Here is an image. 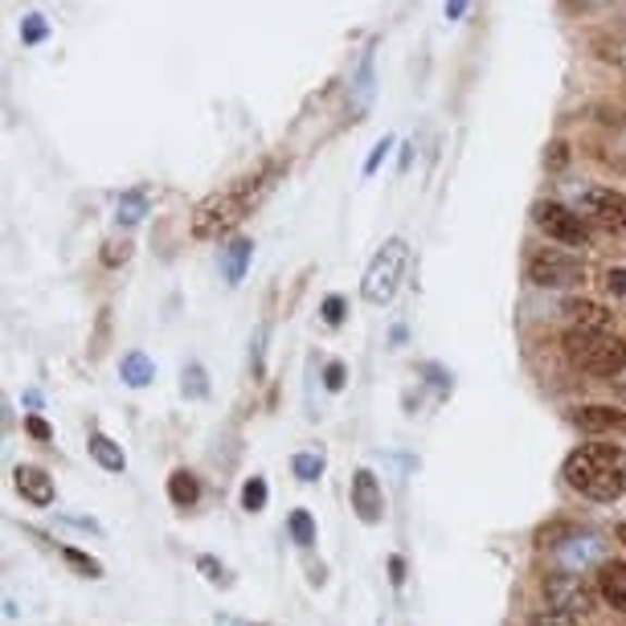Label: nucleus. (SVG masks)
Returning a JSON list of instances; mask_svg holds the SVG:
<instances>
[{
    "label": "nucleus",
    "mask_w": 626,
    "mask_h": 626,
    "mask_svg": "<svg viewBox=\"0 0 626 626\" xmlns=\"http://www.w3.org/2000/svg\"><path fill=\"white\" fill-rule=\"evenodd\" d=\"M565 160H569V156H565V144H553V148H549V156H544V164H553V169H561Z\"/></svg>",
    "instance_id": "473e14b6"
},
{
    "label": "nucleus",
    "mask_w": 626,
    "mask_h": 626,
    "mask_svg": "<svg viewBox=\"0 0 626 626\" xmlns=\"http://www.w3.org/2000/svg\"><path fill=\"white\" fill-rule=\"evenodd\" d=\"M267 176H246V181H237L230 193H213L209 201L197 205V213H193V234L197 237H213L221 230H234L237 221L246 218V209L258 201V188Z\"/></svg>",
    "instance_id": "f03ea898"
},
{
    "label": "nucleus",
    "mask_w": 626,
    "mask_h": 626,
    "mask_svg": "<svg viewBox=\"0 0 626 626\" xmlns=\"http://www.w3.org/2000/svg\"><path fill=\"white\" fill-rule=\"evenodd\" d=\"M390 569H393V581L402 586V577H406V561H402V557H393V561H390Z\"/></svg>",
    "instance_id": "c9c22d12"
},
{
    "label": "nucleus",
    "mask_w": 626,
    "mask_h": 626,
    "mask_svg": "<svg viewBox=\"0 0 626 626\" xmlns=\"http://www.w3.org/2000/svg\"><path fill=\"white\" fill-rule=\"evenodd\" d=\"M557 561H561V565H569V569H577V565L586 569L590 561H598V544L581 541V549H557ZM598 565H602V561H598Z\"/></svg>",
    "instance_id": "aec40b11"
},
{
    "label": "nucleus",
    "mask_w": 626,
    "mask_h": 626,
    "mask_svg": "<svg viewBox=\"0 0 626 626\" xmlns=\"http://www.w3.org/2000/svg\"><path fill=\"white\" fill-rule=\"evenodd\" d=\"M353 512L360 516V525H377L385 516V495H381V483L372 471L353 475Z\"/></svg>",
    "instance_id": "1a4fd4ad"
},
{
    "label": "nucleus",
    "mask_w": 626,
    "mask_h": 626,
    "mask_svg": "<svg viewBox=\"0 0 626 626\" xmlns=\"http://www.w3.org/2000/svg\"><path fill=\"white\" fill-rule=\"evenodd\" d=\"M21 37H25L29 46H34V41H41V37H46V21H41V17H29V21H25V29H21Z\"/></svg>",
    "instance_id": "c85d7f7f"
},
{
    "label": "nucleus",
    "mask_w": 626,
    "mask_h": 626,
    "mask_svg": "<svg viewBox=\"0 0 626 626\" xmlns=\"http://www.w3.org/2000/svg\"><path fill=\"white\" fill-rule=\"evenodd\" d=\"M144 209H148L144 193H132V197H123V201H119V221H123V225H136V221L144 218Z\"/></svg>",
    "instance_id": "4be33fe9"
},
{
    "label": "nucleus",
    "mask_w": 626,
    "mask_h": 626,
    "mask_svg": "<svg viewBox=\"0 0 626 626\" xmlns=\"http://www.w3.org/2000/svg\"><path fill=\"white\" fill-rule=\"evenodd\" d=\"M291 537H295V544H304V549L316 544V525H311L307 512H291Z\"/></svg>",
    "instance_id": "412c9836"
},
{
    "label": "nucleus",
    "mask_w": 626,
    "mask_h": 626,
    "mask_svg": "<svg viewBox=\"0 0 626 626\" xmlns=\"http://www.w3.org/2000/svg\"><path fill=\"white\" fill-rule=\"evenodd\" d=\"M406 262H409V246L402 237H390L377 255H372L369 271L360 279V295H365V304L372 307H385L397 295L402 287V274H406Z\"/></svg>",
    "instance_id": "20e7f679"
},
{
    "label": "nucleus",
    "mask_w": 626,
    "mask_h": 626,
    "mask_svg": "<svg viewBox=\"0 0 626 626\" xmlns=\"http://www.w3.org/2000/svg\"><path fill=\"white\" fill-rule=\"evenodd\" d=\"M565 316H574L577 328H586V332H610V323H614V316H610L602 304H590V299H569L565 304Z\"/></svg>",
    "instance_id": "ddd939ff"
},
{
    "label": "nucleus",
    "mask_w": 626,
    "mask_h": 626,
    "mask_svg": "<svg viewBox=\"0 0 626 626\" xmlns=\"http://www.w3.org/2000/svg\"><path fill=\"white\" fill-rule=\"evenodd\" d=\"M119 372H123V381H127V385H136V390H144V385H148V381L156 377L152 360H148L144 353H127V356H123Z\"/></svg>",
    "instance_id": "dca6fc26"
},
{
    "label": "nucleus",
    "mask_w": 626,
    "mask_h": 626,
    "mask_svg": "<svg viewBox=\"0 0 626 626\" xmlns=\"http://www.w3.org/2000/svg\"><path fill=\"white\" fill-rule=\"evenodd\" d=\"M267 500H271V491H267V479H262V475L246 479V488H242V508H246V512H262V508H267Z\"/></svg>",
    "instance_id": "a211bd4d"
},
{
    "label": "nucleus",
    "mask_w": 626,
    "mask_h": 626,
    "mask_svg": "<svg viewBox=\"0 0 626 626\" xmlns=\"http://www.w3.org/2000/svg\"><path fill=\"white\" fill-rule=\"evenodd\" d=\"M565 356L574 360L581 372H593V377H618L626 369V344L610 332H586V328H574L565 336Z\"/></svg>",
    "instance_id": "7ed1b4c3"
},
{
    "label": "nucleus",
    "mask_w": 626,
    "mask_h": 626,
    "mask_svg": "<svg viewBox=\"0 0 626 626\" xmlns=\"http://www.w3.org/2000/svg\"><path fill=\"white\" fill-rule=\"evenodd\" d=\"M565 483L598 504H610L626 491V451L610 446V442H590L577 446L574 455L565 458Z\"/></svg>",
    "instance_id": "f257e3e1"
},
{
    "label": "nucleus",
    "mask_w": 626,
    "mask_h": 626,
    "mask_svg": "<svg viewBox=\"0 0 626 626\" xmlns=\"http://www.w3.org/2000/svg\"><path fill=\"white\" fill-rule=\"evenodd\" d=\"M169 495H172V504H176V508H193V504L201 500V483H197V475H193V471H172Z\"/></svg>",
    "instance_id": "2eb2a0df"
},
{
    "label": "nucleus",
    "mask_w": 626,
    "mask_h": 626,
    "mask_svg": "<svg viewBox=\"0 0 626 626\" xmlns=\"http://www.w3.org/2000/svg\"><path fill=\"white\" fill-rule=\"evenodd\" d=\"M606 287L618 295V299H626V267H614V271L606 274Z\"/></svg>",
    "instance_id": "c756f323"
},
{
    "label": "nucleus",
    "mask_w": 626,
    "mask_h": 626,
    "mask_svg": "<svg viewBox=\"0 0 626 626\" xmlns=\"http://www.w3.org/2000/svg\"><path fill=\"white\" fill-rule=\"evenodd\" d=\"M132 258V242H107L102 246V262L107 267H119V262H127Z\"/></svg>",
    "instance_id": "b1692460"
},
{
    "label": "nucleus",
    "mask_w": 626,
    "mask_h": 626,
    "mask_svg": "<svg viewBox=\"0 0 626 626\" xmlns=\"http://www.w3.org/2000/svg\"><path fill=\"white\" fill-rule=\"evenodd\" d=\"M532 221H537V230H541L544 237H553V242H561V246L581 250V246L590 242V230H586L581 213L569 209V205H561V201H541L537 209H532Z\"/></svg>",
    "instance_id": "423d86ee"
},
{
    "label": "nucleus",
    "mask_w": 626,
    "mask_h": 626,
    "mask_svg": "<svg viewBox=\"0 0 626 626\" xmlns=\"http://www.w3.org/2000/svg\"><path fill=\"white\" fill-rule=\"evenodd\" d=\"M323 385H328L332 393L344 390V365H340V360H332V365H328V372H323Z\"/></svg>",
    "instance_id": "cd10ccee"
},
{
    "label": "nucleus",
    "mask_w": 626,
    "mask_h": 626,
    "mask_svg": "<svg viewBox=\"0 0 626 626\" xmlns=\"http://www.w3.org/2000/svg\"><path fill=\"white\" fill-rule=\"evenodd\" d=\"M528 279L537 287H581L586 283V262L565 250H532L528 255Z\"/></svg>",
    "instance_id": "39448f33"
},
{
    "label": "nucleus",
    "mask_w": 626,
    "mask_h": 626,
    "mask_svg": "<svg viewBox=\"0 0 626 626\" xmlns=\"http://www.w3.org/2000/svg\"><path fill=\"white\" fill-rule=\"evenodd\" d=\"M528 626H577V614H565V610H544V614H537Z\"/></svg>",
    "instance_id": "393cba45"
},
{
    "label": "nucleus",
    "mask_w": 626,
    "mask_h": 626,
    "mask_svg": "<svg viewBox=\"0 0 626 626\" xmlns=\"http://www.w3.org/2000/svg\"><path fill=\"white\" fill-rule=\"evenodd\" d=\"M90 458L99 463L102 471H123V467H127L123 446H119L115 439H107V434H90Z\"/></svg>",
    "instance_id": "4468645a"
},
{
    "label": "nucleus",
    "mask_w": 626,
    "mask_h": 626,
    "mask_svg": "<svg viewBox=\"0 0 626 626\" xmlns=\"http://www.w3.org/2000/svg\"><path fill=\"white\" fill-rule=\"evenodd\" d=\"M323 320H328V323H340V320H344V299H340V295H332V299L323 304Z\"/></svg>",
    "instance_id": "7c9ffc66"
},
{
    "label": "nucleus",
    "mask_w": 626,
    "mask_h": 626,
    "mask_svg": "<svg viewBox=\"0 0 626 626\" xmlns=\"http://www.w3.org/2000/svg\"><path fill=\"white\" fill-rule=\"evenodd\" d=\"M291 471H295V479H304V483H316V479L323 475V458L299 451V455L291 458Z\"/></svg>",
    "instance_id": "6ab92c4d"
},
{
    "label": "nucleus",
    "mask_w": 626,
    "mask_h": 626,
    "mask_svg": "<svg viewBox=\"0 0 626 626\" xmlns=\"http://www.w3.org/2000/svg\"><path fill=\"white\" fill-rule=\"evenodd\" d=\"M577 213H581V221H593L610 234H626V197L614 193V188H581L577 193Z\"/></svg>",
    "instance_id": "0eeeda50"
},
{
    "label": "nucleus",
    "mask_w": 626,
    "mask_h": 626,
    "mask_svg": "<svg viewBox=\"0 0 626 626\" xmlns=\"http://www.w3.org/2000/svg\"><path fill=\"white\" fill-rule=\"evenodd\" d=\"M62 557L78 569V574H86V577H102V565L95 557H86V553H78V549H62Z\"/></svg>",
    "instance_id": "5701e85b"
},
{
    "label": "nucleus",
    "mask_w": 626,
    "mask_h": 626,
    "mask_svg": "<svg viewBox=\"0 0 626 626\" xmlns=\"http://www.w3.org/2000/svg\"><path fill=\"white\" fill-rule=\"evenodd\" d=\"M197 569L209 574V581H218V586H230V574H225V565H218L213 557H201L197 561Z\"/></svg>",
    "instance_id": "a878e982"
},
{
    "label": "nucleus",
    "mask_w": 626,
    "mask_h": 626,
    "mask_svg": "<svg viewBox=\"0 0 626 626\" xmlns=\"http://www.w3.org/2000/svg\"><path fill=\"white\" fill-rule=\"evenodd\" d=\"M598 593L602 602L626 614V565L623 561H602L598 565Z\"/></svg>",
    "instance_id": "9b49d317"
},
{
    "label": "nucleus",
    "mask_w": 626,
    "mask_h": 626,
    "mask_svg": "<svg viewBox=\"0 0 626 626\" xmlns=\"http://www.w3.org/2000/svg\"><path fill=\"white\" fill-rule=\"evenodd\" d=\"M574 426L586 434H626V409L614 406H581L574 414Z\"/></svg>",
    "instance_id": "9d476101"
},
{
    "label": "nucleus",
    "mask_w": 626,
    "mask_h": 626,
    "mask_svg": "<svg viewBox=\"0 0 626 626\" xmlns=\"http://www.w3.org/2000/svg\"><path fill=\"white\" fill-rule=\"evenodd\" d=\"M25 426H29V434H34V439H41V442L50 439V426L41 422V418H25Z\"/></svg>",
    "instance_id": "72a5a7b5"
},
{
    "label": "nucleus",
    "mask_w": 626,
    "mask_h": 626,
    "mask_svg": "<svg viewBox=\"0 0 626 626\" xmlns=\"http://www.w3.org/2000/svg\"><path fill=\"white\" fill-rule=\"evenodd\" d=\"M13 479H17V491L29 504H37V508H50L53 504V479L41 467H17Z\"/></svg>",
    "instance_id": "f8f14e48"
},
{
    "label": "nucleus",
    "mask_w": 626,
    "mask_h": 626,
    "mask_svg": "<svg viewBox=\"0 0 626 626\" xmlns=\"http://www.w3.org/2000/svg\"><path fill=\"white\" fill-rule=\"evenodd\" d=\"M618 544H626V525H618Z\"/></svg>",
    "instance_id": "e433bc0d"
},
{
    "label": "nucleus",
    "mask_w": 626,
    "mask_h": 626,
    "mask_svg": "<svg viewBox=\"0 0 626 626\" xmlns=\"http://www.w3.org/2000/svg\"><path fill=\"white\" fill-rule=\"evenodd\" d=\"M250 242L246 237H237V242H230V250H225V279L230 283H242V274H246V262H250Z\"/></svg>",
    "instance_id": "f3484780"
},
{
    "label": "nucleus",
    "mask_w": 626,
    "mask_h": 626,
    "mask_svg": "<svg viewBox=\"0 0 626 626\" xmlns=\"http://www.w3.org/2000/svg\"><path fill=\"white\" fill-rule=\"evenodd\" d=\"M385 152H390V139H381V144H377V148H372V156H369V164H365V172H377V164H381V160H385Z\"/></svg>",
    "instance_id": "2f4dec72"
},
{
    "label": "nucleus",
    "mask_w": 626,
    "mask_h": 626,
    "mask_svg": "<svg viewBox=\"0 0 626 626\" xmlns=\"http://www.w3.org/2000/svg\"><path fill=\"white\" fill-rule=\"evenodd\" d=\"M544 593H549V602L553 610H565V614H586L593 606V593L590 586L581 581L577 574H557L544 581Z\"/></svg>",
    "instance_id": "6e6552de"
},
{
    "label": "nucleus",
    "mask_w": 626,
    "mask_h": 626,
    "mask_svg": "<svg viewBox=\"0 0 626 626\" xmlns=\"http://www.w3.org/2000/svg\"><path fill=\"white\" fill-rule=\"evenodd\" d=\"M185 393H193V397H205V372L197 369V365L185 372Z\"/></svg>",
    "instance_id": "bb28decb"
},
{
    "label": "nucleus",
    "mask_w": 626,
    "mask_h": 626,
    "mask_svg": "<svg viewBox=\"0 0 626 626\" xmlns=\"http://www.w3.org/2000/svg\"><path fill=\"white\" fill-rule=\"evenodd\" d=\"M463 9H467V0H446V17L451 21L463 17Z\"/></svg>",
    "instance_id": "f704fd0d"
}]
</instances>
